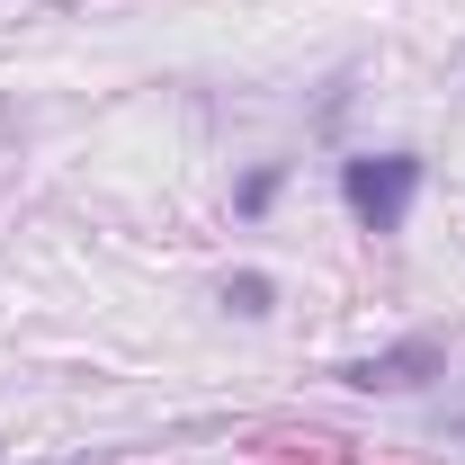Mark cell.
<instances>
[{
	"label": "cell",
	"instance_id": "1",
	"mask_svg": "<svg viewBox=\"0 0 465 465\" xmlns=\"http://www.w3.org/2000/svg\"><path fill=\"white\" fill-rule=\"evenodd\" d=\"M411 197H420V153H349L341 162V206L358 215V232H403Z\"/></svg>",
	"mask_w": 465,
	"mask_h": 465
},
{
	"label": "cell",
	"instance_id": "2",
	"mask_svg": "<svg viewBox=\"0 0 465 465\" xmlns=\"http://www.w3.org/2000/svg\"><path fill=\"white\" fill-rule=\"evenodd\" d=\"M349 394H411V385H430V376H448V349L430 341H403V349H376V358H349V367H331Z\"/></svg>",
	"mask_w": 465,
	"mask_h": 465
},
{
	"label": "cell",
	"instance_id": "3",
	"mask_svg": "<svg viewBox=\"0 0 465 465\" xmlns=\"http://www.w3.org/2000/svg\"><path fill=\"white\" fill-rule=\"evenodd\" d=\"M224 304L242 313V322H260V313L278 304V278H260V269H242V278H224Z\"/></svg>",
	"mask_w": 465,
	"mask_h": 465
},
{
	"label": "cell",
	"instance_id": "4",
	"mask_svg": "<svg viewBox=\"0 0 465 465\" xmlns=\"http://www.w3.org/2000/svg\"><path fill=\"white\" fill-rule=\"evenodd\" d=\"M278 188H287V171H278V162H260V171L242 179V197H232V206H242V215H269V206H278Z\"/></svg>",
	"mask_w": 465,
	"mask_h": 465
},
{
	"label": "cell",
	"instance_id": "5",
	"mask_svg": "<svg viewBox=\"0 0 465 465\" xmlns=\"http://www.w3.org/2000/svg\"><path fill=\"white\" fill-rule=\"evenodd\" d=\"M448 439H465V411H448Z\"/></svg>",
	"mask_w": 465,
	"mask_h": 465
},
{
	"label": "cell",
	"instance_id": "6",
	"mask_svg": "<svg viewBox=\"0 0 465 465\" xmlns=\"http://www.w3.org/2000/svg\"><path fill=\"white\" fill-rule=\"evenodd\" d=\"M45 465H81V457H45Z\"/></svg>",
	"mask_w": 465,
	"mask_h": 465
}]
</instances>
